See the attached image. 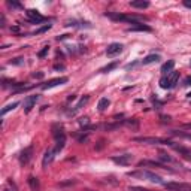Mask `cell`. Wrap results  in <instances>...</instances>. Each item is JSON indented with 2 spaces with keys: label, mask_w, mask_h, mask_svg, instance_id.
I'll list each match as a JSON object with an SVG mask.
<instances>
[{
  "label": "cell",
  "mask_w": 191,
  "mask_h": 191,
  "mask_svg": "<svg viewBox=\"0 0 191 191\" xmlns=\"http://www.w3.org/2000/svg\"><path fill=\"white\" fill-rule=\"evenodd\" d=\"M129 190L130 191H151V190H146V188H140V187H130Z\"/></svg>",
  "instance_id": "31"
},
{
  "label": "cell",
  "mask_w": 191,
  "mask_h": 191,
  "mask_svg": "<svg viewBox=\"0 0 191 191\" xmlns=\"http://www.w3.org/2000/svg\"><path fill=\"white\" fill-rule=\"evenodd\" d=\"M185 127H187V129H191V124H187Z\"/></svg>",
  "instance_id": "37"
},
{
  "label": "cell",
  "mask_w": 191,
  "mask_h": 191,
  "mask_svg": "<svg viewBox=\"0 0 191 191\" xmlns=\"http://www.w3.org/2000/svg\"><path fill=\"white\" fill-rule=\"evenodd\" d=\"M79 124H81V125H84V129H87V125L90 124V120L87 118V116H84V118H81V120H79Z\"/></svg>",
  "instance_id": "29"
},
{
  "label": "cell",
  "mask_w": 191,
  "mask_h": 191,
  "mask_svg": "<svg viewBox=\"0 0 191 191\" xmlns=\"http://www.w3.org/2000/svg\"><path fill=\"white\" fill-rule=\"evenodd\" d=\"M164 187L169 191H191V185L182 182H166Z\"/></svg>",
  "instance_id": "4"
},
{
  "label": "cell",
  "mask_w": 191,
  "mask_h": 191,
  "mask_svg": "<svg viewBox=\"0 0 191 191\" xmlns=\"http://www.w3.org/2000/svg\"><path fill=\"white\" fill-rule=\"evenodd\" d=\"M106 17L114 21H125V22H131L133 26L139 24L142 21H146L143 17H137V15H124V14H116V12H106Z\"/></svg>",
  "instance_id": "1"
},
{
  "label": "cell",
  "mask_w": 191,
  "mask_h": 191,
  "mask_svg": "<svg viewBox=\"0 0 191 191\" xmlns=\"http://www.w3.org/2000/svg\"><path fill=\"white\" fill-rule=\"evenodd\" d=\"M112 161L116 164H121V166H129L133 161V155L131 154H124V155H120V157H112Z\"/></svg>",
  "instance_id": "11"
},
{
  "label": "cell",
  "mask_w": 191,
  "mask_h": 191,
  "mask_svg": "<svg viewBox=\"0 0 191 191\" xmlns=\"http://www.w3.org/2000/svg\"><path fill=\"white\" fill-rule=\"evenodd\" d=\"M172 135H175V136L187 137V139H191V135H188V133H181V131H172Z\"/></svg>",
  "instance_id": "30"
},
{
  "label": "cell",
  "mask_w": 191,
  "mask_h": 191,
  "mask_svg": "<svg viewBox=\"0 0 191 191\" xmlns=\"http://www.w3.org/2000/svg\"><path fill=\"white\" fill-rule=\"evenodd\" d=\"M173 67H175V61L173 60H169V61H166L161 66V72H163L164 75H167V73H170L172 70H173Z\"/></svg>",
  "instance_id": "18"
},
{
  "label": "cell",
  "mask_w": 191,
  "mask_h": 191,
  "mask_svg": "<svg viewBox=\"0 0 191 191\" xmlns=\"http://www.w3.org/2000/svg\"><path fill=\"white\" fill-rule=\"evenodd\" d=\"M110 105L109 99H106V97H103V99H100L99 100V103H97V109L100 110V112H103V110H106V108Z\"/></svg>",
  "instance_id": "20"
},
{
  "label": "cell",
  "mask_w": 191,
  "mask_h": 191,
  "mask_svg": "<svg viewBox=\"0 0 191 191\" xmlns=\"http://www.w3.org/2000/svg\"><path fill=\"white\" fill-rule=\"evenodd\" d=\"M7 6H9V7H15V9H21V7H22V5H21V3H18V2H7Z\"/></svg>",
  "instance_id": "28"
},
{
  "label": "cell",
  "mask_w": 191,
  "mask_h": 191,
  "mask_svg": "<svg viewBox=\"0 0 191 191\" xmlns=\"http://www.w3.org/2000/svg\"><path fill=\"white\" fill-rule=\"evenodd\" d=\"M137 166H139V167H140V166H155V167H160V169H167V167H166V164L154 163V161H148V160H142V161H139Z\"/></svg>",
  "instance_id": "21"
},
{
  "label": "cell",
  "mask_w": 191,
  "mask_h": 191,
  "mask_svg": "<svg viewBox=\"0 0 191 191\" xmlns=\"http://www.w3.org/2000/svg\"><path fill=\"white\" fill-rule=\"evenodd\" d=\"M32 155H33V146L30 145L28 148L22 149V152L20 154V163L22 164V166H26V164L32 160Z\"/></svg>",
  "instance_id": "9"
},
{
  "label": "cell",
  "mask_w": 191,
  "mask_h": 191,
  "mask_svg": "<svg viewBox=\"0 0 191 191\" xmlns=\"http://www.w3.org/2000/svg\"><path fill=\"white\" fill-rule=\"evenodd\" d=\"M88 99H90L88 96H84V97H82L81 100H79V103H78V105H76V106H75V109H73V110H70V112H69V115H75L76 112H78V110L81 109V108H82V106H84V105H85V103L88 102Z\"/></svg>",
  "instance_id": "19"
},
{
  "label": "cell",
  "mask_w": 191,
  "mask_h": 191,
  "mask_svg": "<svg viewBox=\"0 0 191 191\" xmlns=\"http://www.w3.org/2000/svg\"><path fill=\"white\" fill-rule=\"evenodd\" d=\"M118 66V61H114V63H110V64H108L106 67H103L102 69V72L103 73H108V72H110V70H114V69Z\"/></svg>",
  "instance_id": "25"
},
{
  "label": "cell",
  "mask_w": 191,
  "mask_h": 191,
  "mask_svg": "<svg viewBox=\"0 0 191 191\" xmlns=\"http://www.w3.org/2000/svg\"><path fill=\"white\" fill-rule=\"evenodd\" d=\"M158 155H160V160H163V161H167V163H175V160L167 154V152H164V151H160L158 152Z\"/></svg>",
  "instance_id": "23"
},
{
  "label": "cell",
  "mask_w": 191,
  "mask_h": 191,
  "mask_svg": "<svg viewBox=\"0 0 191 191\" xmlns=\"http://www.w3.org/2000/svg\"><path fill=\"white\" fill-rule=\"evenodd\" d=\"M123 45L121 43H110L109 47H108V49H106V55L108 57H114V55H116V54H120L121 51H123Z\"/></svg>",
  "instance_id": "12"
},
{
  "label": "cell",
  "mask_w": 191,
  "mask_h": 191,
  "mask_svg": "<svg viewBox=\"0 0 191 191\" xmlns=\"http://www.w3.org/2000/svg\"><path fill=\"white\" fill-rule=\"evenodd\" d=\"M129 176H133V178H143V179H146V181H149V182H154V184H161L164 185L166 182L163 181V178L155 175V173H152V172H148V170H142V172H129L127 173Z\"/></svg>",
  "instance_id": "2"
},
{
  "label": "cell",
  "mask_w": 191,
  "mask_h": 191,
  "mask_svg": "<svg viewBox=\"0 0 191 191\" xmlns=\"http://www.w3.org/2000/svg\"><path fill=\"white\" fill-rule=\"evenodd\" d=\"M124 124H125L127 127H130L131 130H137V129H139V121H137L136 118H131V120H125V121H124Z\"/></svg>",
  "instance_id": "22"
},
{
  "label": "cell",
  "mask_w": 191,
  "mask_h": 191,
  "mask_svg": "<svg viewBox=\"0 0 191 191\" xmlns=\"http://www.w3.org/2000/svg\"><path fill=\"white\" fill-rule=\"evenodd\" d=\"M5 21H6V18H5V15L2 14V15H0V22H2V27H5Z\"/></svg>",
  "instance_id": "33"
},
{
  "label": "cell",
  "mask_w": 191,
  "mask_h": 191,
  "mask_svg": "<svg viewBox=\"0 0 191 191\" xmlns=\"http://www.w3.org/2000/svg\"><path fill=\"white\" fill-rule=\"evenodd\" d=\"M187 96H188V97H191V93H188V94H187Z\"/></svg>",
  "instance_id": "38"
},
{
  "label": "cell",
  "mask_w": 191,
  "mask_h": 191,
  "mask_svg": "<svg viewBox=\"0 0 191 191\" xmlns=\"http://www.w3.org/2000/svg\"><path fill=\"white\" fill-rule=\"evenodd\" d=\"M54 69H55V70H63V69H64V66H63V64H55Z\"/></svg>",
  "instance_id": "34"
},
{
  "label": "cell",
  "mask_w": 191,
  "mask_h": 191,
  "mask_svg": "<svg viewBox=\"0 0 191 191\" xmlns=\"http://www.w3.org/2000/svg\"><path fill=\"white\" fill-rule=\"evenodd\" d=\"M185 87H188V85H191V78L190 76H188V78H187V79H185V84H184Z\"/></svg>",
  "instance_id": "35"
},
{
  "label": "cell",
  "mask_w": 191,
  "mask_h": 191,
  "mask_svg": "<svg viewBox=\"0 0 191 191\" xmlns=\"http://www.w3.org/2000/svg\"><path fill=\"white\" fill-rule=\"evenodd\" d=\"M43 73H33V78H42Z\"/></svg>",
  "instance_id": "36"
},
{
  "label": "cell",
  "mask_w": 191,
  "mask_h": 191,
  "mask_svg": "<svg viewBox=\"0 0 191 191\" xmlns=\"http://www.w3.org/2000/svg\"><path fill=\"white\" fill-rule=\"evenodd\" d=\"M49 28H51V24H47V26H43V27H41L39 30H36V32H34L33 34H34V36H36V34H42V33H45V32H48Z\"/></svg>",
  "instance_id": "26"
},
{
  "label": "cell",
  "mask_w": 191,
  "mask_h": 191,
  "mask_svg": "<svg viewBox=\"0 0 191 191\" xmlns=\"http://www.w3.org/2000/svg\"><path fill=\"white\" fill-rule=\"evenodd\" d=\"M55 154H57V151L54 149V148H51V149H48L47 152H45V155H43V160H42V164H43V167H47L48 164L51 163L52 160H54Z\"/></svg>",
  "instance_id": "13"
},
{
  "label": "cell",
  "mask_w": 191,
  "mask_h": 191,
  "mask_svg": "<svg viewBox=\"0 0 191 191\" xmlns=\"http://www.w3.org/2000/svg\"><path fill=\"white\" fill-rule=\"evenodd\" d=\"M39 100V96L34 94V96H28L27 99L24 100V112L26 114H28L30 110L34 108V105H36V102Z\"/></svg>",
  "instance_id": "10"
},
{
  "label": "cell",
  "mask_w": 191,
  "mask_h": 191,
  "mask_svg": "<svg viewBox=\"0 0 191 191\" xmlns=\"http://www.w3.org/2000/svg\"><path fill=\"white\" fill-rule=\"evenodd\" d=\"M167 145H169L170 148H173L176 152H179V154H181L184 158H187V160H190V161H191V151L190 149H187V148L181 146V145H176L175 142H170V140H169V143H167Z\"/></svg>",
  "instance_id": "6"
},
{
  "label": "cell",
  "mask_w": 191,
  "mask_h": 191,
  "mask_svg": "<svg viewBox=\"0 0 191 191\" xmlns=\"http://www.w3.org/2000/svg\"><path fill=\"white\" fill-rule=\"evenodd\" d=\"M27 17H28V21L30 22H33V24H41V22H43L45 21V17H42L37 11H34V9H28L27 12Z\"/></svg>",
  "instance_id": "7"
},
{
  "label": "cell",
  "mask_w": 191,
  "mask_h": 191,
  "mask_svg": "<svg viewBox=\"0 0 191 191\" xmlns=\"http://www.w3.org/2000/svg\"><path fill=\"white\" fill-rule=\"evenodd\" d=\"M158 60H160V55L158 54H149L142 60V64L143 66H146V64H152V63H157Z\"/></svg>",
  "instance_id": "15"
},
{
  "label": "cell",
  "mask_w": 191,
  "mask_h": 191,
  "mask_svg": "<svg viewBox=\"0 0 191 191\" xmlns=\"http://www.w3.org/2000/svg\"><path fill=\"white\" fill-rule=\"evenodd\" d=\"M18 106V102H14V103H11V105H7V106H5L3 109H2V115H6L9 110H12V109H15Z\"/></svg>",
  "instance_id": "24"
},
{
  "label": "cell",
  "mask_w": 191,
  "mask_h": 191,
  "mask_svg": "<svg viewBox=\"0 0 191 191\" xmlns=\"http://www.w3.org/2000/svg\"><path fill=\"white\" fill-rule=\"evenodd\" d=\"M182 3H184V6H185V7H188V9H191V0H184Z\"/></svg>",
  "instance_id": "32"
},
{
  "label": "cell",
  "mask_w": 191,
  "mask_h": 191,
  "mask_svg": "<svg viewBox=\"0 0 191 191\" xmlns=\"http://www.w3.org/2000/svg\"><path fill=\"white\" fill-rule=\"evenodd\" d=\"M136 142H142V143H151V145H158V143H163V145H167L169 140L166 139H157V137H135Z\"/></svg>",
  "instance_id": "8"
},
{
  "label": "cell",
  "mask_w": 191,
  "mask_h": 191,
  "mask_svg": "<svg viewBox=\"0 0 191 191\" xmlns=\"http://www.w3.org/2000/svg\"><path fill=\"white\" fill-rule=\"evenodd\" d=\"M127 32H151V27L149 26H146V24H135L133 27L127 28Z\"/></svg>",
  "instance_id": "14"
},
{
  "label": "cell",
  "mask_w": 191,
  "mask_h": 191,
  "mask_svg": "<svg viewBox=\"0 0 191 191\" xmlns=\"http://www.w3.org/2000/svg\"><path fill=\"white\" fill-rule=\"evenodd\" d=\"M48 52H49V47H43V49H41V51H39L37 57H39V58H43V57H45Z\"/></svg>",
  "instance_id": "27"
},
{
  "label": "cell",
  "mask_w": 191,
  "mask_h": 191,
  "mask_svg": "<svg viewBox=\"0 0 191 191\" xmlns=\"http://www.w3.org/2000/svg\"><path fill=\"white\" fill-rule=\"evenodd\" d=\"M28 185L32 191H41V184H39V179L34 176H28Z\"/></svg>",
  "instance_id": "17"
},
{
  "label": "cell",
  "mask_w": 191,
  "mask_h": 191,
  "mask_svg": "<svg viewBox=\"0 0 191 191\" xmlns=\"http://www.w3.org/2000/svg\"><path fill=\"white\" fill-rule=\"evenodd\" d=\"M178 81H179V72L172 70L170 73L164 75L163 78L160 79V87H161L163 90H170V88H173V87L176 85Z\"/></svg>",
  "instance_id": "3"
},
{
  "label": "cell",
  "mask_w": 191,
  "mask_h": 191,
  "mask_svg": "<svg viewBox=\"0 0 191 191\" xmlns=\"http://www.w3.org/2000/svg\"><path fill=\"white\" fill-rule=\"evenodd\" d=\"M69 79L66 76H61V78H55V79H51V81L45 82L43 85H42V90H49V88H54L57 85H63V84H66Z\"/></svg>",
  "instance_id": "5"
},
{
  "label": "cell",
  "mask_w": 191,
  "mask_h": 191,
  "mask_svg": "<svg viewBox=\"0 0 191 191\" xmlns=\"http://www.w3.org/2000/svg\"><path fill=\"white\" fill-rule=\"evenodd\" d=\"M130 5H131V7L146 9V7L149 6V2H146V0H133V2H130Z\"/></svg>",
  "instance_id": "16"
}]
</instances>
